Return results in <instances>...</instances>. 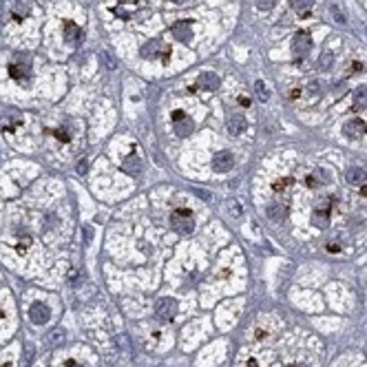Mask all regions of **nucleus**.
Segmentation results:
<instances>
[{"label": "nucleus", "instance_id": "1a4fd4ad", "mask_svg": "<svg viewBox=\"0 0 367 367\" xmlns=\"http://www.w3.org/2000/svg\"><path fill=\"white\" fill-rule=\"evenodd\" d=\"M9 11L16 20H22L31 14V0H9Z\"/></svg>", "mask_w": 367, "mask_h": 367}, {"label": "nucleus", "instance_id": "412c9836", "mask_svg": "<svg viewBox=\"0 0 367 367\" xmlns=\"http://www.w3.org/2000/svg\"><path fill=\"white\" fill-rule=\"evenodd\" d=\"M139 166H142V162H139V157L137 155H131V157H126L124 160V171L126 173H131V175H137L139 173Z\"/></svg>", "mask_w": 367, "mask_h": 367}, {"label": "nucleus", "instance_id": "a878e982", "mask_svg": "<svg viewBox=\"0 0 367 367\" xmlns=\"http://www.w3.org/2000/svg\"><path fill=\"white\" fill-rule=\"evenodd\" d=\"M113 14L118 16V18H124V20H126V18H131V11L126 9V5H118V7L113 9Z\"/></svg>", "mask_w": 367, "mask_h": 367}, {"label": "nucleus", "instance_id": "423d86ee", "mask_svg": "<svg viewBox=\"0 0 367 367\" xmlns=\"http://www.w3.org/2000/svg\"><path fill=\"white\" fill-rule=\"evenodd\" d=\"M343 133H345V137H349V139H360L367 133V124L360 118L347 120L345 124H343Z\"/></svg>", "mask_w": 367, "mask_h": 367}, {"label": "nucleus", "instance_id": "9d476101", "mask_svg": "<svg viewBox=\"0 0 367 367\" xmlns=\"http://www.w3.org/2000/svg\"><path fill=\"white\" fill-rule=\"evenodd\" d=\"M173 36L179 40V42H190L193 40V29H190V22L188 20H179L173 25Z\"/></svg>", "mask_w": 367, "mask_h": 367}, {"label": "nucleus", "instance_id": "6e6552de", "mask_svg": "<svg viewBox=\"0 0 367 367\" xmlns=\"http://www.w3.org/2000/svg\"><path fill=\"white\" fill-rule=\"evenodd\" d=\"M168 46L162 44V40H148V42L142 44V49H139V54L142 58H148V60H155V58H162L166 54Z\"/></svg>", "mask_w": 367, "mask_h": 367}, {"label": "nucleus", "instance_id": "473e14b6", "mask_svg": "<svg viewBox=\"0 0 367 367\" xmlns=\"http://www.w3.org/2000/svg\"><path fill=\"white\" fill-rule=\"evenodd\" d=\"M78 173H80V175H84V173H86V160H82V162L78 164Z\"/></svg>", "mask_w": 367, "mask_h": 367}, {"label": "nucleus", "instance_id": "dca6fc26", "mask_svg": "<svg viewBox=\"0 0 367 367\" xmlns=\"http://www.w3.org/2000/svg\"><path fill=\"white\" fill-rule=\"evenodd\" d=\"M65 339H67L65 330H62V328H54L49 334L44 336V345L46 347H58V345H62V343H65Z\"/></svg>", "mask_w": 367, "mask_h": 367}, {"label": "nucleus", "instance_id": "f8f14e48", "mask_svg": "<svg viewBox=\"0 0 367 367\" xmlns=\"http://www.w3.org/2000/svg\"><path fill=\"white\" fill-rule=\"evenodd\" d=\"M197 86L203 91H217L219 89V75L217 73H201L197 78Z\"/></svg>", "mask_w": 367, "mask_h": 367}, {"label": "nucleus", "instance_id": "7ed1b4c3", "mask_svg": "<svg viewBox=\"0 0 367 367\" xmlns=\"http://www.w3.org/2000/svg\"><path fill=\"white\" fill-rule=\"evenodd\" d=\"M29 319H31L36 325H44L51 319V307L42 301L31 303V307H29Z\"/></svg>", "mask_w": 367, "mask_h": 367}, {"label": "nucleus", "instance_id": "4468645a", "mask_svg": "<svg viewBox=\"0 0 367 367\" xmlns=\"http://www.w3.org/2000/svg\"><path fill=\"white\" fill-rule=\"evenodd\" d=\"M312 224L317 228H328L330 226V206H319L312 213Z\"/></svg>", "mask_w": 367, "mask_h": 367}, {"label": "nucleus", "instance_id": "2eb2a0df", "mask_svg": "<svg viewBox=\"0 0 367 367\" xmlns=\"http://www.w3.org/2000/svg\"><path fill=\"white\" fill-rule=\"evenodd\" d=\"M173 124H175V133H177V135H179V137H188V135H190V133H193V131H195V122H193V120H190V118H188V115H184V118H182V120H175V122H173Z\"/></svg>", "mask_w": 367, "mask_h": 367}, {"label": "nucleus", "instance_id": "58836bf2", "mask_svg": "<svg viewBox=\"0 0 367 367\" xmlns=\"http://www.w3.org/2000/svg\"><path fill=\"white\" fill-rule=\"evenodd\" d=\"M171 3H184V0H171Z\"/></svg>", "mask_w": 367, "mask_h": 367}, {"label": "nucleus", "instance_id": "bb28decb", "mask_svg": "<svg viewBox=\"0 0 367 367\" xmlns=\"http://www.w3.org/2000/svg\"><path fill=\"white\" fill-rule=\"evenodd\" d=\"M275 5H277V0H257V7L261 11H270Z\"/></svg>", "mask_w": 367, "mask_h": 367}, {"label": "nucleus", "instance_id": "6ab92c4d", "mask_svg": "<svg viewBox=\"0 0 367 367\" xmlns=\"http://www.w3.org/2000/svg\"><path fill=\"white\" fill-rule=\"evenodd\" d=\"M352 100H354V109L356 111L367 109V86H358V89L354 91Z\"/></svg>", "mask_w": 367, "mask_h": 367}, {"label": "nucleus", "instance_id": "ea45409f", "mask_svg": "<svg viewBox=\"0 0 367 367\" xmlns=\"http://www.w3.org/2000/svg\"><path fill=\"white\" fill-rule=\"evenodd\" d=\"M131 3H139V0H131Z\"/></svg>", "mask_w": 367, "mask_h": 367}, {"label": "nucleus", "instance_id": "39448f33", "mask_svg": "<svg viewBox=\"0 0 367 367\" xmlns=\"http://www.w3.org/2000/svg\"><path fill=\"white\" fill-rule=\"evenodd\" d=\"M310 49H312V40H310V36H307L305 31H296V33H294V40H292V54H294L296 58H303V56L310 54Z\"/></svg>", "mask_w": 367, "mask_h": 367}, {"label": "nucleus", "instance_id": "e433bc0d", "mask_svg": "<svg viewBox=\"0 0 367 367\" xmlns=\"http://www.w3.org/2000/svg\"><path fill=\"white\" fill-rule=\"evenodd\" d=\"M239 102H241V107H250V100H248V97H241Z\"/></svg>", "mask_w": 367, "mask_h": 367}, {"label": "nucleus", "instance_id": "f704fd0d", "mask_svg": "<svg viewBox=\"0 0 367 367\" xmlns=\"http://www.w3.org/2000/svg\"><path fill=\"white\" fill-rule=\"evenodd\" d=\"M195 193L199 197H203V199H211V193H206V190H195Z\"/></svg>", "mask_w": 367, "mask_h": 367}, {"label": "nucleus", "instance_id": "a19ab883", "mask_svg": "<svg viewBox=\"0 0 367 367\" xmlns=\"http://www.w3.org/2000/svg\"><path fill=\"white\" fill-rule=\"evenodd\" d=\"M294 367H296V365H294Z\"/></svg>", "mask_w": 367, "mask_h": 367}, {"label": "nucleus", "instance_id": "2f4dec72", "mask_svg": "<svg viewBox=\"0 0 367 367\" xmlns=\"http://www.w3.org/2000/svg\"><path fill=\"white\" fill-rule=\"evenodd\" d=\"M228 206H230V211L235 213V215H239V213H241V206H239V203H235V199H230V203H228Z\"/></svg>", "mask_w": 367, "mask_h": 367}, {"label": "nucleus", "instance_id": "a211bd4d", "mask_svg": "<svg viewBox=\"0 0 367 367\" xmlns=\"http://www.w3.org/2000/svg\"><path fill=\"white\" fill-rule=\"evenodd\" d=\"M80 36H82V31H80V27L75 22H65V40L69 44L75 46L80 42Z\"/></svg>", "mask_w": 367, "mask_h": 367}, {"label": "nucleus", "instance_id": "20e7f679", "mask_svg": "<svg viewBox=\"0 0 367 367\" xmlns=\"http://www.w3.org/2000/svg\"><path fill=\"white\" fill-rule=\"evenodd\" d=\"M155 314L160 321H171V319L177 314V301L175 299H160L157 301V307H155Z\"/></svg>", "mask_w": 367, "mask_h": 367}, {"label": "nucleus", "instance_id": "aec40b11", "mask_svg": "<svg viewBox=\"0 0 367 367\" xmlns=\"http://www.w3.org/2000/svg\"><path fill=\"white\" fill-rule=\"evenodd\" d=\"M314 7V0H292V9L299 16H307Z\"/></svg>", "mask_w": 367, "mask_h": 367}, {"label": "nucleus", "instance_id": "c756f323", "mask_svg": "<svg viewBox=\"0 0 367 367\" xmlns=\"http://www.w3.org/2000/svg\"><path fill=\"white\" fill-rule=\"evenodd\" d=\"M332 14H334L336 22H341V25H343V22H345V16L341 14V11H339V7H336V5H332Z\"/></svg>", "mask_w": 367, "mask_h": 367}, {"label": "nucleus", "instance_id": "4c0bfd02", "mask_svg": "<svg viewBox=\"0 0 367 367\" xmlns=\"http://www.w3.org/2000/svg\"><path fill=\"white\" fill-rule=\"evenodd\" d=\"M290 97H292V100H296V97H299V89H294L292 93H290Z\"/></svg>", "mask_w": 367, "mask_h": 367}, {"label": "nucleus", "instance_id": "72a5a7b5", "mask_svg": "<svg viewBox=\"0 0 367 367\" xmlns=\"http://www.w3.org/2000/svg\"><path fill=\"white\" fill-rule=\"evenodd\" d=\"M184 115H186L184 111H173V122H175V120H182Z\"/></svg>", "mask_w": 367, "mask_h": 367}, {"label": "nucleus", "instance_id": "f257e3e1", "mask_svg": "<svg viewBox=\"0 0 367 367\" xmlns=\"http://www.w3.org/2000/svg\"><path fill=\"white\" fill-rule=\"evenodd\" d=\"M171 226L179 235H190L195 230V219H193V213L188 208H177L173 215H171Z\"/></svg>", "mask_w": 367, "mask_h": 367}, {"label": "nucleus", "instance_id": "c9c22d12", "mask_svg": "<svg viewBox=\"0 0 367 367\" xmlns=\"http://www.w3.org/2000/svg\"><path fill=\"white\" fill-rule=\"evenodd\" d=\"M246 367H259V363H257V360H254V358H250L248 363H246Z\"/></svg>", "mask_w": 367, "mask_h": 367}, {"label": "nucleus", "instance_id": "5701e85b", "mask_svg": "<svg viewBox=\"0 0 367 367\" xmlns=\"http://www.w3.org/2000/svg\"><path fill=\"white\" fill-rule=\"evenodd\" d=\"M254 93H257V97L261 102H268V97H270V89L266 86L264 80H257V82H254Z\"/></svg>", "mask_w": 367, "mask_h": 367}, {"label": "nucleus", "instance_id": "ddd939ff", "mask_svg": "<svg viewBox=\"0 0 367 367\" xmlns=\"http://www.w3.org/2000/svg\"><path fill=\"white\" fill-rule=\"evenodd\" d=\"M345 179H347V184H352V186H360V184H365L367 173H365V168H360V166H349L345 171Z\"/></svg>", "mask_w": 367, "mask_h": 367}, {"label": "nucleus", "instance_id": "9b49d317", "mask_svg": "<svg viewBox=\"0 0 367 367\" xmlns=\"http://www.w3.org/2000/svg\"><path fill=\"white\" fill-rule=\"evenodd\" d=\"M246 129H248V122L241 113H230L228 115V131L232 133V135H241Z\"/></svg>", "mask_w": 367, "mask_h": 367}, {"label": "nucleus", "instance_id": "393cba45", "mask_svg": "<svg viewBox=\"0 0 367 367\" xmlns=\"http://www.w3.org/2000/svg\"><path fill=\"white\" fill-rule=\"evenodd\" d=\"M290 186H292V177H283V179H277L275 184H272V190H275V193H283V190H288Z\"/></svg>", "mask_w": 367, "mask_h": 367}, {"label": "nucleus", "instance_id": "f03ea898", "mask_svg": "<svg viewBox=\"0 0 367 367\" xmlns=\"http://www.w3.org/2000/svg\"><path fill=\"white\" fill-rule=\"evenodd\" d=\"M9 75L16 80L18 84H29V78H31V62L25 60V58H16L9 65Z\"/></svg>", "mask_w": 367, "mask_h": 367}, {"label": "nucleus", "instance_id": "cd10ccee", "mask_svg": "<svg viewBox=\"0 0 367 367\" xmlns=\"http://www.w3.org/2000/svg\"><path fill=\"white\" fill-rule=\"evenodd\" d=\"M305 91H307V95L317 97L319 93H321V86H319V82H310V84H307V89H305Z\"/></svg>", "mask_w": 367, "mask_h": 367}, {"label": "nucleus", "instance_id": "4be33fe9", "mask_svg": "<svg viewBox=\"0 0 367 367\" xmlns=\"http://www.w3.org/2000/svg\"><path fill=\"white\" fill-rule=\"evenodd\" d=\"M332 65H334V56H332L330 51H323V54L319 56V71H330Z\"/></svg>", "mask_w": 367, "mask_h": 367}, {"label": "nucleus", "instance_id": "0eeeda50", "mask_svg": "<svg viewBox=\"0 0 367 367\" xmlns=\"http://www.w3.org/2000/svg\"><path fill=\"white\" fill-rule=\"evenodd\" d=\"M235 166V157H232L230 150H219L217 155L213 157V168L215 173H228Z\"/></svg>", "mask_w": 367, "mask_h": 367}, {"label": "nucleus", "instance_id": "c85d7f7f", "mask_svg": "<svg viewBox=\"0 0 367 367\" xmlns=\"http://www.w3.org/2000/svg\"><path fill=\"white\" fill-rule=\"evenodd\" d=\"M29 246H31V237H29V235H25V239H20V241H18V252L22 254V252H25V250H27Z\"/></svg>", "mask_w": 367, "mask_h": 367}, {"label": "nucleus", "instance_id": "b1692460", "mask_svg": "<svg viewBox=\"0 0 367 367\" xmlns=\"http://www.w3.org/2000/svg\"><path fill=\"white\" fill-rule=\"evenodd\" d=\"M325 177L323 171H314L310 177H305V184L310 186V188H317V186H321V179Z\"/></svg>", "mask_w": 367, "mask_h": 367}, {"label": "nucleus", "instance_id": "f3484780", "mask_svg": "<svg viewBox=\"0 0 367 367\" xmlns=\"http://www.w3.org/2000/svg\"><path fill=\"white\" fill-rule=\"evenodd\" d=\"M268 217L275 219L277 224H281V221H285V217H288V208L281 206V203H270V206L266 208Z\"/></svg>", "mask_w": 367, "mask_h": 367}, {"label": "nucleus", "instance_id": "7c9ffc66", "mask_svg": "<svg viewBox=\"0 0 367 367\" xmlns=\"http://www.w3.org/2000/svg\"><path fill=\"white\" fill-rule=\"evenodd\" d=\"M54 135H56L58 139H62V142H69V135L65 133V129H58V131H54Z\"/></svg>", "mask_w": 367, "mask_h": 367}]
</instances>
